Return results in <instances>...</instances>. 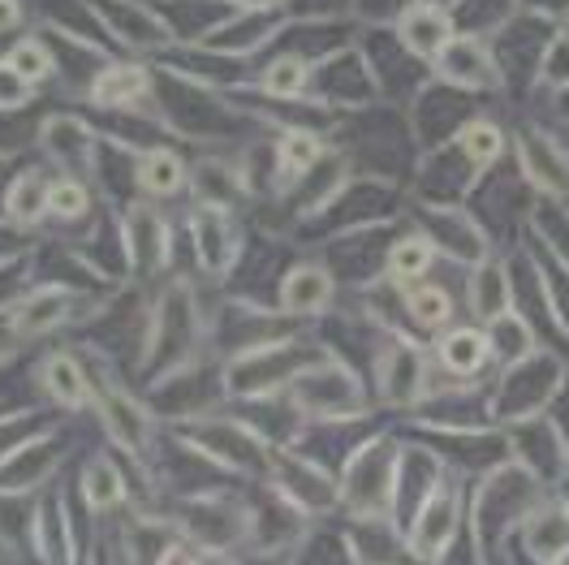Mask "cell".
Returning a JSON list of instances; mask_svg holds the SVG:
<instances>
[{"mask_svg": "<svg viewBox=\"0 0 569 565\" xmlns=\"http://www.w3.org/2000/svg\"><path fill=\"white\" fill-rule=\"evenodd\" d=\"M552 493L535 470H527L518 458L497 462L492 470H483L479 488L470 496V518H466V535L475 539L479 557L488 565H500L505 544L518 535L522 518L531 514L543 496Z\"/></svg>", "mask_w": 569, "mask_h": 565, "instance_id": "1", "label": "cell"}, {"mask_svg": "<svg viewBox=\"0 0 569 565\" xmlns=\"http://www.w3.org/2000/svg\"><path fill=\"white\" fill-rule=\"evenodd\" d=\"M566 393V363L561 354L548 346H535L527 358H518L513 367H500V376L492 380V424L509 427L535 419L552 406V397Z\"/></svg>", "mask_w": 569, "mask_h": 565, "instance_id": "2", "label": "cell"}, {"mask_svg": "<svg viewBox=\"0 0 569 565\" xmlns=\"http://www.w3.org/2000/svg\"><path fill=\"white\" fill-rule=\"evenodd\" d=\"M323 354L302 346V341H268V346H247L224 371V385L238 397H268V393L293 385L311 363H320Z\"/></svg>", "mask_w": 569, "mask_h": 565, "instance_id": "3", "label": "cell"}, {"mask_svg": "<svg viewBox=\"0 0 569 565\" xmlns=\"http://www.w3.org/2000/svg\"><path fill=\"white\" fill-rule=\"evenodd\" d=\"M289 389H293L298 410L311 415V419H323V424L362 419V410H367V397H362L358 376L341 358H328V354H323L320 363H311Z\"/></svg>", "mask_w": 569, "mask_h": 565, "instance_id": "4", "label": "cell"}, {"mask_svg": "<svg viewBox=\"0 0 569 565\" xmlns=\"http://www.w3.org/2000/svg\"><path fill=\"white\" fill-rule=\"evenodd\" d=\"M397 462L401 449L376 436L367 445H358L350 462H346V475H341V496L346 505L355 509V518L367 514H389L392 509V488H397Z\"/></svg>", "mask_w": 569, "mask_h": 565, "instance_id": "5", "label": "cell"}, {"mask_svg": "<svg viewBox=\"0 0 569 565\" xmlns=\"http://www.w3.org/2000/svg\"><path fill=\"white\" fill-rule=\"evenodd\" d=\"M462 509H466L462 484L440 479V484L431 488V496L415 509V518H410V527H406V539H410V548H415L419 562L440 565L453 553V544L462 539V527H466Z\"/></svg>", "mask_w": 569, "mask_h": 565, "instance_id": "6", "label": "cell"}, {"mask_svg": "<svg viewBox=\"0 0 569 565\" xmlns=\"http://www.w3.org/2000/svg\"><path fill=\"white\" fill-rule=\"evenodd\" d=\"M509 436V458H518L527 470H535L548 488H557L569 470V449L566 436H561V424L552 415H535V419H522V424L505 427Z\"/></svg>", "mask_w": 569, "mask_h": 565, "instance_id": "7", "label": "cell"}, {"mask_svg": "<svg viewBox=\"0 0 569 565\" xmlns=\"http://www.w3.org/2000/svg\"><path fill=\"white\" fill-rule=\"evenodd\" d=\"M376 385L389 406H419L431 393V371H427V354L415 341L392 337L385 350L376 354Z\"/></svg>", "mask_w": 569, "mask_h": 565, "instance_id": "8", "label": "cell"}, {"mask_svg": "<svg viewBox=\"0 0 569 565\" xmlns=\"http://www.w3.org/2000/svg\"><path fill=\"white\" fill-rule=\"evenodd\" d=\"M423 234L431 238V247L445 250L449 259H458V264H483V259H492V247H488V234H483V225L475 220V216L466 212V208H445V204H427L423 212Z\"/></svg>", "mask_w": 569, "mask_h": 565, "instance_id": "9", "label": "cell"}, {"mask_svg": "<svg viewBox=\"0 0 569 565\" xmlns=\"http://www.w3.org/2000/svg\"><path fill=\"white\" fill-rule=\"evenodd\" d=\"M272 475H277V493L293 500L302 514H323L341 500V488L332 484V475L316 458L302 454H272Z\"/></svg>", "mask_w": 569, "mask_h": 565, "instance_id": "10", "label": "cell"}, {"mask_svg": "<svg viewBox=\"0 0 569 565\" xmlns=\"http://www.w3.org/2000/svg\"><path fill=\"white\" fill-rule=\"evenodd\" d=\"M518 160H522V177L531 181L535 195L566 204L569 199L566 147H557V142L548 139V135H539V130H522V135H518Z\"/></svg>", "mask_w": 569, "mask_h": 565, "instance_id": "11", "label": "cell"}, {"mask_svg": "<svg viewBox=\"0 0 569 565\" xmlns=\"http://www.w3.org/2000/svg\"><path fill=\"white\" fill-rule=\"evenodd\" d=\"M513 544L527 553V557H535V562H557L561 553L569 548V509L566 500L557 493H548L539 505H535L531 514L522 518V527H518V535H513Z\"/></svg>", "mask_w": 569, "mask_h": 565, "instance_id": "12", "label": "cell"}, {"mask_svg": "<svg viewBox=\"0 0 569 565\" xmlns=\"http://www.w3.org/2000/svg\"><path fill=\"white\" fill-rule=\"evenodd\" d=\"M436 73L449 87L479 91V87H492L497 82V61H492L488 43L479 36H453L445 43V52L436 57Z\"/></svg>", "mask_w": 569, "mask_h": 565, "instance_id": "13", "label": "cell"}, {"mask_svg": "<svg viewBox=\"0 0 569 565\" xmlns=\"http://www.w3.org/2000/svg\"><path fill=\"white\" fill-rule=\"evenodd\" d=\"M453 36H458V31H453L449 9H445V4H431V0L401 9V18H397V39H401V48H406L410 57H423V61H436Z\"/></svg>", "mask_w": 569, "mask_h": 565, "instance_id": "14", "label": "cell"}, {"mask_svg": "<svg viewBox=\"0 0 569 565\" xmlns=\"http://www.w3.org/2000/svg\"><path fill=\"white\" fill-rule=\"evenodd\" d=\"M332 272L323 268V264H298V268H289L281 281V294H277V307H281L289 319H311V316H323L328 307H332Z\"/></svg>", "mask_w": 569, "mask_h": 565, "instance_id": "15", "label": "cell"}, {"mask_svg": "<svg viewBox=\"0 0 569 565\" xmlns=\"http://www.w3.org/2000/svg\"><path fill=\"white\" fill-rule=\"evenodd\" d=\"M436 363L453 376V380H475L488 363H492V341H488V328H475V324H449L436 341Z\"/></svg>", "mask_w": 569, "mask_h": 565, "instance_id": "16", "label": "cell"}, {"mask_svg": "<svg viewBox=\"0 0 569 565\" xmlns=\"http://www.w3.org/2000/svg\"><path fill=\"white\" fill-rule=\"evenodd\" d=\"M199 440H203L208 458L224 462V466H238V470H259V466L268 462L263 440H259L247 424H233V419H220V424L203 427Z\"/></svg>", "mask_w": 569, "mask_h": 565, "instance_id": "17", "label": "cell"}, {"mask_svg": "<svg viewBox=\"0 0 569 565\" xmlns=\"http://www.w3.org/2000/svg\"><path fill=\"white\" fill-rule=\"evenodd\" d=\"M190 337H194V307H190V294L186 289H173L164 303H160V311L151 319V346H147V363H156V358H164V354H181L190 346Z\"/></svg>", "mask_w": 569, "mask_h": 565, "instance_id": "18", "label": "cell"}, {"mask_svg": "<svg viewBox=\"0 0 569 565\" xmlns=\"http://www.w3.org/2000/svg\"><path fill=\"white\" fill-rule=\"evenodd\" d=\"M466 307L479 324H492L497 316H505L513 307V285H509V268L500 259H483L470 268L466 281Z\"/></svg>", "mask_w": 569, "mask_h": 565, "instance_id": "19", "label": "cell"}, {"mask_svg": "<svg viewBox=\"0 0 569 565\" xmlns=\"http://www.w3.org/2000/svg\"><path fill=\"white\" fill-rule=\"evenodd\" d=\"M91 9L104 18V27L121 39V43H134V48L169 43V27H164L156 13H147L142 4H134V0H100V4H91Z\"/></svg>", "mask_w": 569, "mask_h": 565, "instance_id": "20", "label": "cell"}, {"mask_svg": "<svg viewBox=\"0 0 569 565\" xmlns=\"http://www.w3.org/2000/svg\"><path fill=\"white\" fill-rule=\"evenodd\" d=\"M190 523L186 527L194 531L203 544H216V548H224V544H233V539H242L250 531V518L247 509H238V505H229V500H220V496H208V500H194L190 509Z\"/></svg>", "mask_w": 569, "mask_h": 565, "instance_id": "21", "label": "cell"}, {"mask_svg": "<svg viewBox=\"0 0 569 565\" xmlns=\"http://www.w3.org/2000/svg\"><path fill=\"white\" fill-rule=\"evenodd\" d=\"M194 242H199L203 268L224 272L233 264V255H238V229L224 216V208H203V212L194 216Z\"/></svg>", "mask_w": 569, "mask_h": 565, "instance_id": "22", "label": "cell"}, {"mask_svg": "<svg viewBox=\"0 0 569 565\" xmlns=\"http://www.w3.org/2000/svg\"><path fill=\"white\" fill-rule=\"evenodd\" d=\"M431 264H436V247H431V238L427 234H406V238H397L385 255V277L389 285L397 289H406V285H419L431 272Z\"/></svg>", "mask_w": 569, "mask_h": 565, "instance_id": "23", "label": "cell"}, {"mask_svg": "<svg viewBox=\"0 0 569 565\" xmlns=\"http://www.w3.org/2000/svg\"><path fill=\"white\" fill-rule=\"evenodd\" d=\"M401 307H406V316H410V324L419 333H445L453 324V294L445 285H431V281L406 285Z\"/></svg>", "mask_w": 569, "mask_h": 565, "instance_id": "24", "label": "cell"}, {"mask_svg": "<svg viewBox=\"0 0 569 565\" xmlns=\"http://www.w3.org/2000/svg\"><path fill=\"white\" fill-rule=\"evenodd\" d=\"M488 328V341H492V363L497 367H513L518 358H527V354L539 346L535 341V328H531V319L522 316V311H505V316H497L492 324H483Z\"/></svg>", "mask_w": 569, "mask_h": 565, "instance_id": "25", "label": "cell"}, {"mask_svg": "<svg viewBox=\"0 0 569 565\" xmlns=\"http://www.w3.org/2000/svg\"><path fill=\"white\" fill-rule=\"evenodd\" d=\"M147 91H151V73L142 66H108L91 87V100L100 108H130L139 105Z\"/></svg>", "mask_w": 569, "mask_h": 565, "instance_id": "26", "label": "cell"}, {"mask_svg": "<svg viewBox=\"0 0 569 565\" xmlns=\"http://www.w3.org/2000/svg\"><path fill=\"white\" fill-rule=\"evenodd\" d=\"M70 303H73V294L66 289V285H43L39 294H31V298L18 307L13 328H18L22 337H31V333H48L52 324H61V319L70 316Z\"/></svg>", "mask_w": 569, "mask_h": 565, "instance_id": "27", "label": "cell"}, {"mask_svg": "<svg viewBox=\"0 0 569 565\" xmlns=\"http://www.w3.org/2000/svg\"><path fill=\"white\" fill-rule=\"evenodd\" d=\"M320 156H323V142L316 135H307V130L281 135V142H277V186L281 190L298 186L302 177L320 165Z\"/></svg>", "mask_w": 569, "mask_h": 565, "instance_id": "28", "label": "cell"}, {"mask_svg": "<svg viewBox=\"0 0 569 565\" xmlns=\"http://www.w3.org/2000/svg\"><path fill=\"white\" fill-rule=\"evenodd\" d=\"M458 151L466 156V165L475 169V174H483L488 165H497L500 156H505V130H500L497 121H488V117H470L458 126Z\"/></svg>", "mask_w": 569, "mask_h": 565, "instance_id": "29", "label": "cell"}, {"mask_svg": "<svg viewBox=\"0 0 569 565\" xmlns=\"http://www.w3.org/2000/svg\"><path fill=\"white\" fill-rule=\"evenodd\" d=\"M181 181H186V169H181V160L173 156V151L151 147V151H142L139 156V186L147 190V195H156V199L178 195Z\"/></svg>", "mask_w": 569, "mask_h": 565, "instance_id": "30", "label": "cell"}, {"mask_svg": "<svg viewBox=\"0 0 569 565\" xmlns=\"http://www.w3.org/2000/svg\"><path fill=\"white\" fill-rule=\"evenodd\" d=\"M48 181H43V174H36V169H27V174L13 177V186L4 190V212L13 216V220H22V225H31V220H39V216L48 212Z\"/></svg>", "mask_w": 569, "mask_h": 565, "instance_id": "31", "label": "cell"}, {"mask_svg": "<svg viewBox=\"0 0 569 565\" xmlns=\"http://www.w3.org/2000/svg\"><path fill=\"white\" fill-rule=\"evenodd\" d=\"M43 147L57 160H91V130L78 117H48L43 121Z\"/></svg>", "mask_w": 569, "mask_h": 565, "instance_id": "32", "label": "cell"}, {"mask_svg": "<svg viewBox=\"0 0 569 565\" xmlns=\"http://www.w3.org/2000/svg\"><path fill=\"white\" fill-rule=\"evenodd\" d=\"M104 424H108V432L126 445V449H142L147 419H142V410L126 397V393H117V389L104 393Z\"/></svg>", "mask_w": 569, "mask_h": 565, "instance_id": "33", "label": "cell"}, {"mask_svg": "<svg viewBox=\"0 0 569 565\" xmlns=\"http://www.w3.org/2000/svg\"><path fill=\"white\" fill-rule=\"evenodd\" d=\"M43 385H48V393L57 402H66V406H82L87 402V376H82V367L73 363L70 354H52L43 363Z\"/></svg>", "mask_w": 569, "mask_h": 565, "instance_id": "34", "label": "cell"}, {"mask_svg": "<svg viewBox=\"0 0 569 565\" xmlns=\"http://www.w3.org/2000/svg\"><path fill=\"white\" fill-rule=\"evenodd\" d=\"M263 91L268 96H277V100H298L302 91H307V82H311V66L302 61V57H277L268 70H263Z\"/></svg>", "mask_w": 569, "mask_h": 565, "instance_id": "35", "label": "cell"}, {"mask_svg": "<svg viewBox=\"0 0 569 565\" xmlns=\"http://www.w3.org/2000/svg\"><path fill=\"white\" fill-rule=\"evenodd\" d=\"M130 247H134V264H139L142 272L160 268L164 255H169V250H164V225L151 212H139L130 220Z\"/></svg>", "mask_w": 569, "mask_h": 565, "instance_id": "36", "label": "cell"}, {"mask_svg": "<svg viewBox=\"0 0 569 565\" xmlns=\"http://www.w3.org/2000/svg\"><path fill=\"white\" fill-rule=\"evenodd\" d=\"M4 66H13V70L36 87V82H43V78H52V52H48L39 39H18V43L9 48Z\"/></svg>", "mask_w": 569, "mask_h": 565, "instance_id": "37", "label": "cell"}, {"mask_svg": "<svg viewBox=\"0 0 569 565\" xmlns=\"http://www.w3.org/2000/svg\"><path fill=\"white\" fill-rule=\"evenodd\" d=\"M82 493H87V500H91V509H108V505L121 500V479H117L112 462L96 458L91 466H87V475H82Z\"/></svg>", "mask_w": 569, "mask_h": 565, "instance_id": "38", "label": "cell"}, {"mask_svg": "<svg viewBox=\"0 0 569 565\" xmlns=\"http://www.w3.org/2000/svg\"><path fill=\"white\" fill-rule=\"evenodd\" d=\"M194 190H199L203 199H212V208H224V204L242 190V177L233 174V169H224V165H199Z\"/></svg>", "mask_w": 569, "mask_h": 565, "instance_id": "39", "label": "cell"}, {"mask_svg": "<svg viewBox=\"0 0 569 565\" xmlns=\"http://www.w3.org/2000/svg\"><path fill=\"white\" fill-rule=\"evenodd\" d=\"M87 208H91V195H87L82 181H73V177L52 181V190H48V212L61 216V220H78V216H87Z\"/></svg>", "mask_w": 569, "mask_h": 565, "instance_id": "40", "label": "cell"}, {"mask_svg": "<svg viewBox=\"0 0 569 565\" xmlns=\"http://www.w3.org/2000/svg\"><path fill=\"white\" fill-rule=\"evenodd\" d=\"M52 458H57V454H48V445H43V440H31L27 449H18V454H13L9 484H13V488H27L36 475H43V470L52 466Z\"/></svg>", "mask_w": 569, "mask_h": 565, "instance_id": "41", "label": "cell"}, {"mask_svg": "<svg viewBox=\"0 0 569 565\" xmlns=\"http://www.w3.org/2000/svg\"><path fill=\"white\" fill-rule=\"evenodd\" d=\"M293 565H355V553H350V539L341 535H316Z\"/></svg>", "mask_w": 569, "mask_h": 565, "instance_id": "42", "label": "cell"}, {"mask_svg": "<svg viewBox=\"0 0 569 565\" xmlns=\"http://www.w3.org/2000/svg\"><path fill=\"white\" fill-rule=\"evenodd\" d=\"M31 100V82L13 66H0V108H18Z\"/></svg>", "mask_w": 569, "mask_h": 565, "instance_id": "43", "label": "cell"}, {"mask_svg": "<svg viewBox=\"0 0 569 565\" xmlns=\"http://www.w3.org/2000/svg\"><path fill=\"white\" fill-rule=\"evenodd\" d=\"M543 82H557V87H566L569 82V39H557L552 48H548V57H543Z\"/></svg>", "mask_w": 569, "mask_h": 565, "instance_id": "44", "label": "cell"}, {"mask_svg": "<svg viewBox=\"0 0 569 565\" xmlns=\"http://www.w3.org/2000/svg\"><path fill=\"white\" fill-rule=\"evenodd\" d=\"M18 22H22L18 0H0V31H9V27H18Z\"/></svg>", "mask_w": 569, "mask_h": 565, "instance_id": "45", "label": "cell"}, {"mask_svg": "<svg viewBox=\"0 0 569 565\" xmlns=\"http://www.w3.org/2000/svg\"><path fill=\"white\" fill-rule=\"evenodd\" d=\"M500 565H548V562H535V557H527L518 544H505V553H500Z\"/></svg>", "mask_w": 569, "mask_h": 565, "instance_id": "46", "label": "cell"}, {"mask_svg": "<svg viewBox=\"0 0 569 565\" xmlns=\"http://www.w3.org/2000/svg\"><path fill=\"white\" fill-rule=\"evenodd\" d=\"M160 565H194V562H190V553H186V548H169Z\"/></svg>", "mask_w": 569, "mask_h": 565, "instance_id": "47", "label": "cell"}, {"mask_svg": "<svg viewBox=\"0 0 569 565\" xmlns=\"http://www.w3.org/2000/svg\"><path fill=\"white\" fill-rule=\"evenodd\" d=\"M238 4H247V9H254V13H263V9H272L277 0H238Z\"/></svg>", "mask_w": 569, "mask_h": 565, "instance_id": "48", "label": "cell"}, {"mask_svg": "<svg viewBox=\"0 0 569 565\" xmlns=\"http://www.w3.org/2000/svg\"><path fill=\"white\" fill-rule=\"evenodd\" d=\"M250 565H289L284 557H277V553H268V557H254Z\"/></svg>", "mask_w": 569, "mask_h": 565, "instance_id": "49", "label": "cell"}, {"mask_svg": "<svg viewBox=\"0 0 569 565\" xmlns=\"http://www.w3.org/2000/svg\"><path fill=\"white\" fill-rule=\"evenodd\" d=\"M203 565H233V562H229V557H220V553H216V557H208V562H203Z\"/></svg>", "mask_w": 569, "mask_h": 565, "instance_id": "50", "label": "cell"}, {"mask_svg": "<svg viewBox=\"0 0 569 565\" xmlns=\"http://www.w3.org/2000/svg\"><path fill=\"white\" fill-rule=\"evenodd\" d=\"M552 565H569V548H566V553H561V557H557Z\"/></svg>", "mask_w": 569, "mask_h": 565, "instance_id": "51", "label": "cell"}]
</instances>
